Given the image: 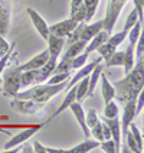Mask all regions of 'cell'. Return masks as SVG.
Listing matches in <instances>:
<instances>
[{"instance_id":"cell-1","label":"cell","mask_w":144,"mask_h":153,"mask_svg":"<svg viewBox=\"0 0 144 153\" xmlns=\"http://www.w3.org/2000/svg\"><path fill=\"white\" fill-rule=\"evenodd\" d=\"M144 84V58L137 59L133 69L126 74V78L114 82L115 97L121 104H126L130 100H136L140 91H143Z\"/></svg>"},{"instance_id":"cell-2","label":"cell","mask_w":144,"mask_h":153,"mask_svg":"<svg viewBox=\"0 0 144 153\" xmlns=\"http://www.w3.org/2000/svg\"><path fill=\"white\" fill-rule=\"evenodd\" d=\"M68 79L62 81L59 84H48V82H41V84H33L30 88H27L25 91H19L13 98H22V100H32L36 102H48L52 97H55L56 94L64 91L66 88Z\"/></svg>"},{"instance_id":"cell-3","label":"cell","mask_w":144,"mask_h":153,"mask_svg":"<svg viewBox=\"0 0 144 153\" xmlns=\"http://www.w3.org/2000/svg\"><path fill=\"white\" fill-rule=\"evenodd\" d=\"M9 65V64H7ZM3 72V93L6 95L10 97H15L23 87H22V69L19 68V65H9L4 67V69L1 71Z\"/></svg>"},{"instance_id":"cell-4","label":"cell","mask_w":144,"mask_h":153,"mask_svg":"<svg viewBox=\"0 0 144 153\" xmlns=\"http://www.w3.org/2000/svg\"><path fill=\"white\" fill-rule=\"evenodd\" d=\"M102 29H104V22L102 20L94 22L91 25H86L85 22H79L78 26L75 27V30L68 36V43H72L75 41H85V42H88Z\"/></svg>"},{"instance_id":"cell-5","label":"cell","mask_w":144,"mask_h":153,"mask_svg":"<svg viewBox=\"0 0 144 153\" xmlns=\"http://www.w3.org/2000/svg\"><path fill=\"white\" fill-rule=\"evenodd\" d=\"M128 0H108L107 1V10H105V17L102 19L104 22V30H107L108 33H112L114 26L117 23L120 17L121 10L124 9L126 3Z\"/></svg>"},{"instance_id":"cell-6","label":"cell","mask_w":144,"mask_h":153,"mask_svg":"<svg viewBox=\"0 0 144 153\" xmlns=\"http://www.w3.org/2000/svg\"><path fill=\"white\" fill-rule=\"evenodd\" d=\"M10 107L20 114H38L39 111L45 108L43 102H36L32 100H22V98H15L10 101Z\"/></svg>"},{"instance_id":"cell-7","label":"cell","mask_w":144,"mask_h":153,"mask_svg":"<svg viewBox=\"0 0 144 153\" xmlns=\"http://www.w3.org/2000/svg\"><path fill=\"white\" fill-rule=\"evenodd\" d=\"M78 23L79 22H76L75 19L69 17V19H65L62 22H58L55 25L49 26V33L55 35V36H61V38H68L69 35L75 30Z\"/></svg>"},{"instance_id":"cell-8","label":"cell","mask_w":144,"mask_h":153,"mask_svg":"<svg viewBox=\"0 0 144 153\" xmlns=\"http://www.w3.org/2000/svg\"><path fill=\"white\" fill-rule=\"evenodd\" d=\"M12 22V3L10 0H0V35L6 36Z\"/></svg>"},{"instance_id":"cell-9","label":"cell","mask_w":144,"mask_h":153,"mask_svg":"<svg viewBox=\"0 0 144 153\" xmlns=\"http://www.w3.org/2000/svg\"><path fill=\"white\" fill-rule=\"evenodd\" d=\"M26 12H27V15L30 17V20H32V23H33L35 29L38 30V33L42 36V39H48V36H49V26L46 23V20L43 19L33 7H27L26 9Z\"/></svg>"},{"instance_id":"cell-10","label":"cell","mask_w":144,"mask_h":153,"mask_svg":"<svg viewBox=\"0 0 144 153\" xmlns=\"http://www.w3.org/2000/svg\"><path fill=\"white\" fill-rule=\"evenodd\" d=\"M43 124H36V126H32V127L26 128V130H23V131H20V133H17L16 136H13L10 140H9L7 143L4 145V150L7 152V150H10L12 147H15V146H19L20 143H23V142H26L27 139H30L32 137V134H35L39 128H42Z\"/></svg>"},{"instance_id":"cell-11","label":"cell","mask_w":144,"mask_h":153,"mask_svg":"<svg viewBox=\"0 0 144 153\" xmlns=\"http://www.w3.org/2000/svg\"><path fill=\"white\" fill-rule=\"evenodd\" d=\"M136 100H130L126 104H123L124 105V111H123V117H121V121H120V124H121V134H126L130 123L136 117Z\"/></svg>"},{"instance_id":"cell-12","label":"cell","mask_w":144,"mask_h":153,"mask_svg":"<svg viewBox=\"0 0 144 153\" xmlns=\"http://www.w3.org/2000/svg\"><path fill=\"white\" fill-rule=\"evenodd\" d=\"M69 108H71V111L74 113V116H75L78 124L81 126V130H82V133H84L85 139H89L91 131H89V127L86 126V121H85V111H84V108H82V102L74 101L71 105H69Z\"/></svg>"},{"instance_id":"cell-13","label":"cell","mask_w":144,"mask_h":153,"mask_svg":"<svg viewBox=\"0 0 144 153\" xmlns=\"http://www.w3.org/2000/svg\"><path fill=\"white\" fill-rule=\"evenodd\" d=\"M101 121H104V123L108 126V128H110V131H111V139L114 140L117 150L121 152V149H120V143H121V124H120L118 117H114V119L102 117Z\"/></svg>"},{"instance_id":"cell-14","label":"cell","mask_w":144,"mask_h":153,"mask_svg":"<svg viewBox=\"0 0 144 153\" xmlns=\"http://www.w3.org/2000/svg\"><path fill=\"white\" fill-rule=\"evenodd\" d=\"M48 51H49V55L51 56H55L58 58L61 53H62V49H64V45L66 42V38H61V36H55V35L49 33L48 39Z\"/></svg>"},{"instance_id":"cell-15","label":"cell","mask_w":144,"mask_h":153,"mask_svg":"<svg viewBox=\"0 0 144 153\" xmlns=\"http://www.w3.org/2000/svg\"><path fill=\"white\" fill-rule=\"evenodd\" d=\"M49 59V51H48V48L42 51L41 53H38L35 58H32L30 61H27L26 64L23 65H19V68L22 69V71H29V69H38L41 68L42 65H45L46 62Z\"/></svg>"},{"instance_id":"cell-16","label":"cell","mask_w":144,"mask_h":153,"mask_svg":"<svg viewBox=\"0 0 144 153\" xmlns=\"http://www.w3.org/2000/svg\"><path fill=\"white\" fill-rule=\"evenodd\" d=\"M101 62V56L100 58H97V59H94L92 62H89V64H85L84 67H81V68H78V72H76L75 75L72 76V79L71 81H68V84H66V90H69L72 85H75L81 78H84V76H86V75H89L91 74V71H92L98 64Z\"/></svg>"},{"instance_id":"cell-17","label":"cell","mask_w":144,"mask_h":153,"mask_svg":"<svg viewBox=\"0 0 144 153\" xmlns=\"http://www.w3.org/2000/svg\"><path fill=\"white\" fill-rule=\"evenodd\" d=\"M108 36H110V33H108L107 30H104V29L100 30V32L95 35L91 41H88V42H86V45H85V48H84V51L82 52H85V53H88V55H89L91 52L97 51L102 43L108 39Z\"/></svg>"},{"instance_id":"cell-18","label":"cell","mask_w":144,"mask_h":153,"mask_svg":"<svg viewBox=\"0 0 144 153\" xmlns=\"http://www.w3.org/2000/svg\"><path fill=\"white\" fill-rule=\"evenodd\" d=\"M74 101H76V85H72V87H71V88L68 90V94H66V97L64 98L62 104H61L59 107H58V110L53 111V114H52L51 117H49V120H48V121H51V120L55 119L56 116H59L62 111L68 110L69 105H71V104H72Z\"/></svg>"},{"instance_id":"cell-19","label":"cell","mask_w":144,"mask_h":153,"mask_svg":"<svg viewBox=\"0 0 144 153\" xmlns=\"http://www.w3.org/2000/svg\"><path fill=\"white\" fill-rule=\"evenodd\" d=\"M89 131H91V134L94 136L95 140H98V142H102V140H107V139H111V131L108 126L104 123V121H98L95 126L89 128Z\"/></svg>"},{"instance_id":"cell-20","label":"cell","mask_w":144,"mask_h":153,"mask_svg":"<svg viewBox=\"0 0 144 153\" xmlns=\"http://www.w3.org/2000/svg\"><path fill=\"white\" fill-rule=\"evenodd\" d=\"M71 17L76 22H85L84 0H71Z\"/></svg>"},{"instance_id":"cell-21","label":"cell","mask_w":144,"mask_h":153,"mask_svg":"<svg viewBox=\"0 0 144 153\" xmlns=\"http://www.w3.org/2000/svg\"><path fill=\"white\" fill-rule=\"evenodd\" d=\"M100 79H101V91H102V97H104V102H108L111 100H114L115 97V90H114V85L108 81V78L105 76V74L100 75Z\"/></svg>"},{"instance_id":"cell-22","label":"cell","mask_w":144,"mask_h":153,"mask_svg":"<svg viewBox=\"0 0 144 153\" xmlns=\"http://www.w3.org/2000/svg\"><path fill=\"white\" fill-rule=\"evenodd\" d=\"M104 71V64H98L95 68L91 71V74L88 75V93L86 95H89V97H92L94 95V90H95V85L98 82V79H100V75H101V72Z\"/></svg>"},{"instance_id":"cell-23","label":"cell","mask_w":144,"mask_h":153,"mask_svg":"<svg viewBox=\"0 0 144 153\" xmlns=\"http://www.w3.org/2000/svg\"><path fill=\"white\" fill-rule=\"evenodd\" d=\"M97 147H100V142L98 140H89V139H85V142L82 143H79L78 146L75 147H72V149H69L68 153H86V152H91L94 149H97Z\"/></svg>"},{"instance_id":"cell-24","label":"cell","mask_w":144,"mask_h":153,"mask_svg":"<svg viewBox=\"0 0 144 153\" xmlns=\"http://www.w3.org/2000/svg\"><path fill=\"white\" fill-rule=\"evenodd\" d=\"M134 64H136V55H134V45H128V48L124 51V64H123V67H124V74H128L133 67H134Z\"/></svg>"},{"instance_id":"cell-25","label":"cell","mask_w":144,"mask_h":153,"mask_svg":"<svg viewBox=\"0 0 144 153\" xmlns=\"http://www.w3.org/2000/svg\"><path fill=\"white\" fill-rule=\"evenodd\" d=\"M105 65L104 67H107V68H111V67H123V64H124V51H115L112 52L110 56H107L105 58Z\"/></svg>"},{"instance_id":"cell-26","label":"cell","mask_w":144,"mask_h":153,"mask_svg":"<svg viewBox=\"0 0 144 153\" xmlns=\"http://www.w3.org/2000/svg\"><path fill=\"white\" fill-rule=\"evenodd\" d=\"M85 3V22L92 20V17L97 13V7L100 4V0H84Z\"/></svg>"},{"instance_id":"cell-27","label":"cell","mask_w":144,"mask_h":153,"mask_svg":"<svg viewBox=\"0 0 144 153\" xmlns=\"http://www.w3.org/2000/svg\"><path fill=\"white\" fill-rule=\"evenodd\" d=\"M143 33V22H140V20H137L136 23H134V26L128 30V42L131 43V45H136L137 39H138V36Z\"/></svg>"},{"instance_id":"cell-28","label":"cell","mask_w":144,"mask_h":153,"mask_svg":"<svg viewBox=\"0 0 144 153\" xmlns=\"http://www.w3.org/2000/svg\"><path fill=\"white\" fill-rule=\"evenodd\" d=\"M76 101H82V98L86 97V93H88V75L81 78L78 82H76Z\"/></svg>"},{"instance_id":"cell-29","label":"cell","mask_w":144,"mask_h":153,"mask_svg":"<svg viewBox=\"0 0 144 153\" xmlns=\"http://www.w3.org/2000/svg\"><path fill=\"white\" fill-rule=\"evenodd\" d=\"M128 130L131 131V134H133V137H134V140H136L137 146H138V150H140V153H143L144 147H143V137H141V133H140V130H138V127H137L136 123H130V126H128Z\"/></svg>"},{"instance_id":"cell-30","label":"cell","mask_w":144,"mask_h":153,"mask_svg":"<svg viewBox=\"0 0 144 153\" xmlns=\"http://www.w3.org/2000/svg\"><path fill=\"white\" fill-rule=\"evenodd\" d=\"M104 117L107 119H114V117H118V105L115 104V101H108L105 102V107H104Z\"/></svg>"},{"instance_id":"cell-31","label":"cell","mask_w":144,"mask_h":153,"mask_svg":"<svg viewBox=\"0 0 144 153\" xmlns=\"http://www.w3.org/2000/svg\"><path fill=\"white\" fill-rule=\"evenodd\" d=\"M88 53H85V52H81V53H78L75 58H72L71 61V68L72 69H78L81 68V67H84L85 64H86V59H88Z\"/></svg>"},{"instance_id":"cell-32","label":"cell","mask_w":144,"mask_h":153,"mask_svg":"<svg viewBox=\"0 0 144 153\" xmlns=\"http://www.w3.org/2000/svg\"><path fill=\"white\" fill-rule=\"evenodd\" d=\"M85 121H86V126L91 128L92 126H95L98 121H100V117H98V114H97V110H88L85 113Z\"/></svg>"},{"instance_id":"cell-33","label":"cell","mask_w":144,"mask_h":153,"mask_svg":"<svg viewBox=\"0 0 144 153\" xmlns=\"http://www.w3.org/2000/svg\"><path fill=\"white\" fill-rule=\"evenodd\" d=\"M69 76H71V72H59V74H52L51 78L48 79V81H45V82H48V84H59L62 81H66L69 79Z\"/></svg>"},{"instance_id":"cell-34","label":"cell","mask_w":144,"mask_h":153,"mask_svg":"<svg viewBox=\"0 0 144 153\" xmlns=\"http://www.w3.org/2000/svg\"><path fill=\"white\" fill-rule=\"evenodd\" d=\"M100 147H101L102 152H107V153H117V152H118L112 139H107V140H102V142H100Z\"/></svg>"},{"instance_id":"cell-35","label":"cell","mask_w":144,"mask_h":153,"mask_svg":"<svg viewBox=\"0 0 144 153\" xmlns=\"http://www.w3.org/2000/svg\"><path fill=\"white\" fill-rule=\"evenodd\" d=\"M124 136H126V145L128 146V149H130V152L140 153V150H138V146H137L136 140H134V137H133V134H131V131H130V130H127Z\"/></svg>"},{"instance_id":"cell-36","label":"cell","mask_w":144,"mask_h":153,"mask_svg":"<svg viewBox=\"0 0 144 153\" xmlns=\"http://www.w3.org/2000/svg\"><path fill=\"white\" fill-rule=\"evenodd\" d=\"M137 20H138V12L134 9V10H131V13L128 15L127 22H126V25H124V29H123V30H126V32L128 33V30L134 26V23H136Z\"/></svg>"},{"instance_id":"cell-37","label":"cell","mask_w":144,"mask_h":153,"mask_svg":"<svg viewBox=\"0 0 144 153\" xmlns=\"http://www.w3.org/2000/svg\"><path fill=\"white\" fill-rule=\"evenodd\" d=\"M10 48H12V45L4 39L3 35H0V58H1L3 55H6V53L10 51Z\"/></svg>"},{"instance_id":"cell-38","label":"cell","mask_w":144,"mask_h":153,"mask_svg":"<svg viewBox=\"0 0 144 153\" xmlns=\"http://www.w3.org/2000/svg\"><path fill=\"white\" fill-rule=\"evenodd\" d=\"M144 107V98H143V91H140L138 95H137V100H136V116H138L141 111H143Z\"/></svg>"},{"instance_id":"cell-39","label":"cell","mask_w":144,"mask_h":153,"mask_svg":"<svg viewBox=\"0 0 144 153\" xmlns=\"http://www.w3.org/2000/svg\"><path fill=\"white\" fill-rule=\"evenodd\" d=\"M32 146H33V152L35 153H46V147H45V146H42V143H41V142L35 140L33 143H32Z\"/></svg>"},{"instance_id":"cell-40","label":"cell","mask_w":144,"mask_h":153,"mask_svg":"<svg viewBox=\"0 0 144 153\" xmlns=\"http://www.w3.org/2000/svg\"><path fill=\"white\" fill-rule=\"evenodd\" d=\"M0 82H1V78H0Z\"/></svg>"},{"instance_id":"cell-41","label":"cell","mask_w":144,"mask_h":153,"mask_svg":"<svg viewBox=\"0 0 144 153\" xmlns=\"http://www.w3.org/2000/svg\"><path fill=\"white\" fill-rule=\"evenodd\" d=\"M0 91H1V88H0Z\"/></svg>"}]
</instances>
